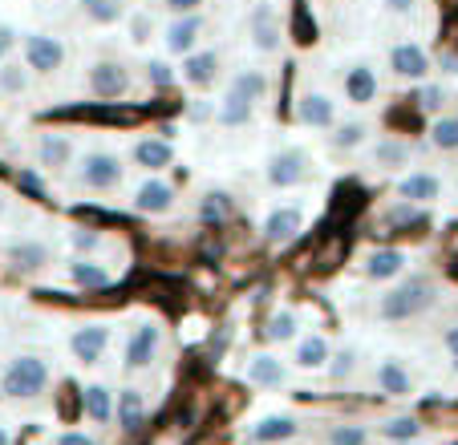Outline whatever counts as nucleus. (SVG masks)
Instances as JSON below:
<instances>
[{
    "instance_id": "obj_1",
    "label": "nucleus",
    "mask_w": 458,
    "mask_h": 445,
    "mask_svg": "<svg viewBox=\"0 0 458 445\" xmlns=\"http://www.w3.org/2000/svg\"><path fill=\"white\" fill-rule=\"evenodd\" d=\"M430 304H434V283L422 280V275H414V280L389 288L386 296H381L377 308L386 320H414V316H422Z\"/></svg>"
},
{
    "instance_id": "obj_2",
    "label": "nucleus",
    "mask_w": 458,
    "mask_h": 445,
    "mask_svg": "<svg viewBox=\"0 0 458 445\" xmlns=\"http://www.w3.org/2000/svg\"><path fill=\"white\" fill-rule=\"evenodd\" d=\"M45 385H49V365H45L41 357H33V352L17 357L4 368V377H0L4 397H17V401H29V397L45 393Z\"/></svg>"
},
{
    "instance_id": "obj_3",
    "label": "nucleus",
    "mask_w": 458,
    "mask_h": 445,
    "mask_svg": "<svg viewBox=\"0 0 458 445\" xmlns=\"http://www.w3.org/2000/svg\"><path fill=\"white\" fill-rule=\"evenodd\" d=\"M78 179L86 182L89 190H114L122 182V163L114 155H106V150H94V155L81 158Z\"/></svg>"
},
{
    "instance_id": "obj_4",
    "label": "nucleus",
    "mask_w": 458,
    "mask_h": 445,
    "mask_svg": "<svg viewBox=\"0 0 458 445\" xmlns=\"http://www.w3.org/2000/svg\"><path fill=\"white\" fill-rule=\"evenodd\" d=\"M61 61H65V45L49 33H33L25 37V69H37V73H57Z\"/></svg>"
},
{
    "instance_id": "obj_5",
    "label": "nucleus",
    "mask_w": 458,
    "mask_h": 445,
    "mask_svg": "<svg viewBox=\"0 0 458 445\" xmlns=\"http://www.w3.org/2000/svg\"><path fill=\"white\" fill-rule=\"evenodd\" d=\"M130 89V73L118 65V61H98L89 65V94L102 97V102H114Z\"/></svg>"
},
{
    "instance_id": "obj_6",
    "label": "nucleus",
    "mask_w": 458,
    "mask_h": 445,
    "mask_svg": "<svg viewBox=\"0 0 458 445\" xmlns=\"http://www.w3.org/2000/svg\"><path fill=\"white\" fill-rule=\"evenodd\" d=\"M158 344H163L158 324H139L126 340V368H150L158 357Z\"/></svg>"
},
{
    "instance_id": "obj_7",
    "label": "nucleus",
    "mask_w": 458,
    "mask_h": 445,
    "mask_svg": "<svg viewBox=\"0 0 458 445\" xmlns=\"http://www.w3.org/2000/svg\"><path fill=\"white\" fill-rule=\"evenodd\" d=\"M106 344H110V328L106 324H86L70 336V352L81 360V365H98L102 352H106Z\"/></svg>"
},
{
    "instance_id": "obj_8",
    "label": "nucleus",
    "mask_w": 458,
    "mask_h": 445,
    "mask_svg": "<svg viewBox=\"0 0 458 445\" xmlns=\"http://www.w3.org/2000/svg\"><path fill=\"white\" fill-rule=\"evenodd\" d=\"M389 69L406 81H422L426 73H430V57H426V49L406 41V45H394V49H389Z\"/></svg>"
},
{
    "instance_id": "obj_9",
    "label": "nucleus",
    "mask_w": 458,
    "mask_h": 445,
    "mask_svg": "<svg viewBox=\"0 0 458 445\" xmlns=\"http://www.w3.org/2000/svg\"><path fill=\"white\" fill-rule=\"evenodd\" d=\"M304 179H309V155L304 150H284V155L272 158V166H268L272 187H296Z\"/></svg>"
},
{
    "instance_id": "obj_10",
    "label": "nucleus",
    "mask_w": 458,
    "mask_h": 445,
    "mask_svg": "<svg viewBox=\"0 0 458 445\" xmlns=\"http://www.w3.org/2000/svg\"><path fill=\"white\" fill-rule=\"evenodd\" d=\"M296 118L312 130H333V122H337V105L329 102V94L309 89V94L301 97V105H296Z\"/></svg>"
},
{
    "instance_id": "obj_11",
    "label": "nucleus",
    "mask_w": 458,
    "mask_h": 445,
    "mask_svg": "<svg viewBox=\"0 0 458 445\" xmlns=\"http://www.w3.org/2000/svg\"><path fill=\"white\" fill-rule=\"evenodd\" d=\"M199 33H203V17H199V13H182V17L166 29L163 41H166V49H171V53H182V57H187V53L195 49V41H199Z\"/></svg>"
},
{
    "instance_id": "obj_12",
    "label": "nucleus",
    "mask_w": 458,
    "mask_h": 445,
    "mask_svg": "<svg viewBox=\"0 0 458 445\" xmlns=\"http://www.w3.org/2000/svg\"><path fill=\"white\" fill-rule=\"evenodd\" d=\"M134 206H139L142 214H166V211L174 206V190H171V182H163V179L142 182V187L134 190Z\"/></svg>"
},
{
    "instance_id": "obj_13",
    "label": "nucleus",
    "mask_w": 458,
    "mask_h": 445,
    "mask_svg": "<svg viewBox=\"0 0 458 445\" xmlns=\"http://www.w3.org/2000/svg\"><path fill=\"white\" fill-rule=\"evenodd\" d=\"M251 45H256L259 53H276L280 49V21L268 4H259V9L251 13Z\"/></svg>"
},
{
    "instance_id": "obj_14",
    "label": "nucleus",
    "mask_w": 458,
    "mask_h": 445,
    "mask_svg": "<svg viewBox=\"0 0 458 445\" xmlns=\"http://www.w3.org/2000/svg\"><path fill=\"white\" fill-rule=\"evenodd\" d=\"M301 227H304V214L296 211V206H280V211H272L268 219H264V239L268 243H288V239H296Z\"/></svg>"
},
{
    "instance_id": "obj_15",
    "label": "nucleus",
    "mask_w": 458,
    "mask_h": 445,
    "mask_svg": "<svg viewBox=\"0 0 458 445\" xmlns=\"http://www.w3.org/2000/svg\"><path fill=\"white\" fill-rule=\"evenodd\" d=\"M114 417H118V425L126 429V433H134V429L147 421V397H142L139 389H122L118 401H114Z\"/></svg>"
},
{
    "instance_id": "obj_16",
    "label": "nucleus",
    "mask_w": 458,
    "mask_h": 445,
    "mask_svg": "<svg viewBox=\"0 0 458 445\" xmlns=\"http://www.w3.org/2000/svg\"><path fill=\"white\" fill-rule=\"evenodd\" d=\"M345 97H349L353 105H369L373 97H377V73H373L365 61H361V65H353V69L345 73Z\"/></svg>"
},
{
    "instance_id": "obj_17",
    "label": "nucleus",
    "mask_w": 458,
    "mask_h": 445,
    "mask_svg": "<svg viewBox=\"0 0 458 445\" xmlns=\"http://www.w3.org/2000/svg\"><path fill=\"white\" fill-rule=\"evenodd\" d=\"M248 381L256 389H280L288 381V368L280 357H264V352H259V357L248 365Z\"/></svg>"
},
{
    "instance_id": "obj_18",
    "label": "nucleus",
    "mask_w": 458,
    "mask_h": 445,
    "mask_svg": "<svg viewBox=\"0 0 458 445\" xmlns=\"http://www.w3.org/2000/svg\"><path fill=\"white\" fill-rule=\"evenodd\" d=\"M219 73V53H187V61H182V81L195 89L211 86Z\"/></svg>"
},
{
    "instance_id": "obj_19",
    "label": "nucleus",
    "mask_w": 458,
    "mask_h": 445,
    "mask_svg": "<svg viewBox=\"0 0 458 445\" xmlns=\"http://www.w3.org/2000/svg\"><path fill=\"white\" fill-rule=\"evenodd\" d=\"M296 417H284V413H276V417H264V421H256V429H251V441H259V445H280V441H288V437H296Z\"/></svg>"
},
{
    "instance_id": "obj_20",
    "label": "nucleus",
    "mask_w": 458,
    "mask_h": 445,
    "mask_svg": "<svg viewBox=\"0 0 458 445\" xmlns=\"http://www.w3.org/2000/svg\"><path fill=\"white\" fill-rule=\"evenodd\" d=\"M377 389L389 397H406L410 389H414V381H410L406 365L402 360H381L377 365Z\"/></svg>"
},
{
    "instance_id": "obj_21",
    "label": "nucleus",
    "mask_w": 458,
    "mask_h": 445,
    "mask_svg": "<svg viewBox=\"0 0 458 445\" xmlns=\"http://www.w3.org/2000/svg\"><path fill=\"white\" fill-rule=\"evenodd\" d=\"M37 158H41V166H70L73 142L65 134H41L37 138Z\"/></svg>"
},
{
    "instance_id": "obj_22",
    "label": "nucleus",
    "mask_w": 458,
    "mask_h": 445,
    "mask_svg": "<svg viewBox=\"0 0 458 445\" xmlns=\"http://www.w3.org/2000/svg\"><path fill=\"white\" fill-rule=\"evenodd\" d=\"M130 158H134L139 166H147V171H163V166H171V142H158V138H142V142H134Z\"/></svg>"
},
{
    "instance_id": "obj_23",
    "label": "nucleus",
    "mask_w": 458,
    "mask_h": 445,
    "mask_svg": "<svg viewBox=\"0 0 458 445\" xmlns=\"http://www.w3.org/2000/svg\"><path fill=\"white\" fill-rule=\"evenodd\" d=\"M4 259H9L17 272H37V267L49 264V248H45V243H13V248L4 251Z\"/></svg>"
},
{
    "instance_id": "obj_24",
    "label": "nucleus",
    "mask_w": 458,
    "mask_h": 445,
    "mask_svg": "<svg viewBox=\"0 0 458 445\" xmlns=\"http://www.w3.org/2000/svg\"><path fill=\"white\" fill-rule=\"evenodd\" d=\"M402 267H406V256L394 251V248H381V251H373V256L365 259V275H369V280H394Z\"/></svg>"
},
{
    "instance_id": "obj_25",
    "label": "nucleus",
    "mask_w": 458,
    "mask_h": 445,
    "mask_svg": "<svg viewBox=\"0 0 458 445\" xmlns=\"http://www.w3.org/2000/svg\"><path fill=\"white\" fill-rule=\"evenodd\" d=\"M402 198H406V203H434V198H438V190H442V182L434 179V174H410V179H402Z\"/></svg>"
},
{
    "instance_id": "obj_26",
    "label": "nucleus",
    "mask_w": 458,
    "mask_h": 445,
    "mask_svg": "<svg viewBox=\"0 0 458 445\" xmlns=\"http://www.w3.org/2000/svg\"><path fill=\"white\" fill-rule=\"evenodd\" d=\"M251 97H243V94H235V89H227V97L219 102V110H216V118L224 122V126H248L251 122Z\"/></svg>"
},
{
    "instance_id": "obj_27",
    "label": "nucleus",
    "mask_w": 458,
    "mask_h": 445,
    "mask_svg": "<svg viewBox=\"0 0 458 445\" xmlns=\"http://www.w3.org/2000/svg\"><path fill=\"white\" fill-rule=\"evenodd\" d=\"M86 417L94 421V425L114 421V393L106 385H89L86 389Z\"/></svg>"
},
{
    "instance_id": "obj_28",
    "label": "nucleus",
    "mask_w": 458,
    "mask_h": 445,
    "mask_svg": "<svg viewBox=\"0 0 458 445\" xmlns=\"http://www.w3.org/2000/svg\"><path fill=\"white\" fill-rule=\"evenodd\" d=\"M373 163H377L381 171H398V166L410 163V146L402 142V138H386V142H377V150H373Z\"/></svg>"
},
{
    "instance_id": "obj_29",
    "label": "nucleus",
    "mask_w": 458,
    "mask_h": 445,
    "mask_svg": "<svg viewBox=\"0 0 458 445\" xmlns=\"http://www.w3.org/2000/svg\"><path fill=\"white\" fill-rule=\"evenodd\" d=\"M296 365L301 368H325L329 365V344L320 340V336H304L301 344H296Z\"/></svg>"
},
{
    "instance_id": "obj_30",
    "label": "nucleus",
    "mask_w": 458,
    "mask_h": 445,
    "mask_svg": "<svg viewBox=\"0 0 458 445\" xmlns=\"http://www.w3.org/2000/svg\"><path fill=\"white\" fill-rule=\"evenodd\" d=\"M106 267L94 264V259H73L70 264V283H78V288H106Z\"/></svg>"
},
{
    "instance_id": "obj_31",
    "label": "nucleus",
    "mask_w": 458,
    "mask_h": 445,
    "mask_svg": "<svg viewBox=\"0 0 458 445\" xmlns=\"http://www.w3.org/2000/svg\"><path fill=\"white\" fill-rule=\"evenodd\" d=\"M232 211H235L232 195H224V190H211V195L199 203V222H224V219H232Z\"/></svg>"
},
{
    "instance_id": "obj_32",
    "label": "nucleus",
    "mask_w": 458,
    "mask_h": 445,
    "mask_svg": "<svg viewBox=\"0 0 458 445\" xmlns=\"http://www.w3.org/2000/svg\"><path fill=\"white\" fill-rule=\"evenodd\" d=\"M232 89L243 94V97H251V102H259V97L268 94V78H264L259 69H240V73L232 78Z\"/></svg>"
},
{
    "instance_id": "obj_33",
    "label": "nucleus",
    "mask_w": 458,
    "mask_h": 445,
    "mask_svg": "<svg viewBox=\"0 0 458 445\" xmlns=\"http://www.w3.org/2000/svg\"><path fill=\"white\" fill-rule=\"evenodd\" d=\"M418 433H422L418 417H389L381 425V437H389V441H418Z\"/></svg>"
},
{
    "instance_id": "obj_34",
    "label": "nucleus",
    "mask_w": 458,
    "mask_h": 445,
    "mask_svg": "<svg viewBox=\"0 0 458 445\" xmlns=\"http://www.w3.org/2000/svg\"><path fill=\"white\" fill-rule=\"evenodd\" d=\"M81 13L98 25H114L122 17V0H81Z\"/></svg>"
},
{
    "instance_id": "obj_35",
    "label": "nucleus",
    "mask_w": 458,
    "mask_h": 445,
    "mask_svg": "<svg viewBox=\"0 0 458 445\" xmlns=\"http://www.w3.org/2000/svg\"><path fill=\"white\" fill-rule=\"evenodd\" d=\"M365 122H345V126H337V134L329 138V146L333 150H353V146H361L365 142Z\"/></svg>"
},
{
    "instance_id": "obj_36",
    "label": "nucleus",
    "mask_w": 458,
    "mask_h": 445,
    "mask_svg": "<svg viewBox=\"0 0 458 445\" xmlns=\"http://www.w3.org/2000/svg\"><path fill=\"white\" fill-rule=\"evenodd\" d=\"M430 142L438 150H458V118H438L430 130Z\"/></svg>"
},
{
    "instance_id": "obj_37",
    "label": "nucleus",
    "mask_w": 458,
    "mask_h": 445,
    "mask_svg": "<svg viewBox=\"0 0 458 445\" xmlns=\"http://www.w3.org/2000/svg\"><path fill=\"white\" fill-rule=\"evenodd\" d=\"M264 336H268V340H276V344L293 340V336H296V316H293V312H276V316L268 320V328H264Z\"/></svg>"
},
{
    "instance_id": "obj_38",
    "label": "nucleus",
    "mask_w": 458,
    "mask_h": 445,
    "mask_svg": "<svg viewBox=\"0 0 458 445\" xmlns=\"http://www.w3.org/2000/svg\"><path fill=\"white\" fill-rule=\"evenodd\" d=\"M386 222L394 227V231H402V227H414V222H422V211H418V203H398V206H389Z\"/></svg>"
},
{
    "instance_id": "obj_39",
    "label": "nucleus",
    "mask_w": 458,
    "mask_h": 445,
    "mask_svg": "<svg viewBox=\"0 0 458 445\" xmlns=\"http://www.w3.org/2000/svg\"><path fill=\"white\" fill-rule=\"evenodd\" d=\"M25 86H29L25 65H0V89H4V94H21Z\"/></svg>"
},
{
    "instance_id": "obj_40",
    "label": "nucleus",
    "mask_w": 458,
    "mask_h": 445,
    "mask_svg": "<svg viewBox=\"0 0 458 445\" xmlns=\"http://www.w3.org/2000/svg\"><path fill=\"white\" fill-rule=\"evenodd\" d=\"M369 441V433H365L361 425H337L329 429V445H365Z\"/></svg>"
},
{
    "instance_id": "obj_41",
    "label": "nucleus",
    "mask_w": 458,
    "mask_h": 445,
    "mask_svg": "<svg viewBox=\"0 0 458 445\" xmlns=\"http://www.w3.org/2000/svg\"><path fill=\"white\" fill-rule=\"evenodd\" d=\"M150 33H155V17H150V13H134V17H130V41L147 45Z\"/></svg>"
},
{
    "instance_id": "obj_42",
    "label": "nucleus",
    "mask_w": 458,
    "mask_h": 445,
    "mask_svg": "<svg viewBox=\"0 0 458 445\" xmlns=\"http://www.w3.org/2000/svg\"><path fill=\"white\" fill-rule=\"evenodd\" d=\"M353 368H357V352L353 348H341L337 357H333V365H329V377L333 381H345Z\"/></svg>"
},
{
    "instance_id": "obj_43",
    "label": "nucleus",
    "mask_w": 458,
    "mask_h": 445,
    "mask_svg": "<svg viewBox=\"0 0 458 445\" xmlns=\"http://www.w3.org/2000/svg\"><path fill=\"white\" fill-rule=\"evenodd\" d=\"M147 78H150V86L163 89V86H171V81H174V69L166 65V61H150V65H147Z\"/></svg>"
},
{
    "instance_id": "obj_44",
    "label": "nucleus",
    "mask_w": 458,
    "mask_h": 445,
    "mask_svg": "<svg viewBox=\"0 0 458 445\" xmlns=\"http://www.w3.org/2000/svg\"><path fill=\"white\" fill-rule=\"evenodd\" d=\"M442 102H446V94H442V86H426L422 94H418V105H422L426 113H438Z\"/></svg>"
},
{
    "instance_id": "obj_45",
    "label": "nucleus",
    "mask_w": 458,
    "mask_h": 445,
    "mask_svg": "<svg viewBox=\"0 0 458 445\" xmlns=\"http://www.w3.org/2000/svg\"><path fill=\"white\" fill-rule=\"evenodd\" d=\"M70 243H73L78 251H94V248H102V235L89 231V227H78V231L70 235Z\"/></svg>"
},
{
    "instance_id": "obj_46",
    "label": "nucleus",
    "mask_w": 458,
    "mask_h": 445,
    "mask_svg": "<svg viewBox=\"0 0 458 445\" xmlns=\"http://www.w3.org/2000/svg\"><path fill=\"white\" fill-rule=\"evenodd\" d=\"M21 187L29 190V195H37V198H45V182L37 179V174H29V171H21Z\"/></svg>"
},
{
    "instance_id": "obj_47",
    "label": "nucleus",
    "mask_w": 458,
    "mask_h": 445,
    "mask_svg": "<svg viewBox=\"0 0 458 445\" xmlns=\"http://www.w3.org/2000/svg\"><path fill=\"white\" fill-rule=\"evenodd\" d=\"M57 445H98V441H94L89 433H78V429H70V433L57 437Z\"/></svg>"
},
{
    "instance_id": "obj_48",
    "label": "nucleus",
    "mask_w": 458,
    "mask_h": 445,
    "mask_svg": "<svg viewBox=\"0 0 458 445\" xmlns=\"http://www.w3.org/2000/svg\"><path fill=\"white\" fill-rule=\"evenodd\" d=\"M163 4H166L171 13H179V17H182V13H199L203 0H163Z\"/></svg>"
},
{
    "instance_id": "obj_49",
    "label": "nucleus",
    "mask_w": 458,
    "mask_h": 445,
    "mask_svg": "<svg viewBox=\"0 0 458 445\" xmlns=\"http://www.w3.org/2000/svg\"><path fill=\"white\" fill-rule=\"evenodd\" d=\"M187 118H191V122H208V118H216V110H211L208 102H195V105L187 110Z\"/></svg>"
},
{
    "instance_id": "obj_50",
    "label": "nucleus",
    "mask_w": 458,
    "mask_h": 445,
    "mask_svg": "<svg viewBox=\"0 0 458 445\" xmlns=\"http://www.w3.org/2000/svg\"><path fill=\"white\" fill-rule=\"evenodd\" d=\"M386 9L389 13H398V17H406V13L418 9V0H386Z\"/></svg>"
},
{
    "instance_id": "obj_51",
    "label": "nucleus",
    "mask_w": 458,
    "mask_h": 445,
    "mask_svg": "<svg viewBox=\"0 0 458 445\" xmlns=\"http://www.w3.org/2000/svg\"><path fill=\"white\" fill-rule=\"evenodd\" d=\"M13 37H17V33H13L9 25H0V57H4V49H9V45H13Z\"/></svg>"
},
{
    "instance_id": "obj_52",
    "label": "nucleus",
    "mask_w": 458,
    "mask_h": 445,
    "mask_svg": "<svg viewBox=\"0 0 458 445\" xmlns=\"http://www.w3.org/2000/svg\"><path fill=\"white\" fill-rule=\"evenodd\" d=\"M442 73H458V57H454V53H442Z\"/></svg>"
},
{
    "instance_id": "obj_53",
    "label": "nucleus",
    "mask_w": 458,
    "mask_h": 445,
    "mask_svg": "<svg viewBox=\"0 0 458 445\" xmlns=\"http://www.w3.org/2000/svg\"><path fill=\"white\" fill-rule=\"evenodd\" d=\"M446 352H450V357H458V324L446 332Z\"/></svg>"
},
{
    "instance_id": "obj_54",
    "label": "nucleus",
    "mask_w": 458,
    "mask_h": 445,
    "mask_svg": "<svg viewBox=\"0 0 458 445\" xmlns=\"http://www.w3.org/2000/svg\"><path fill=\"white\" fill-rule=\"evenodd\" d=\"M0 445H13V437H9V429L0 425Z\"/></svg>"
},
{
    "instance_id": "obj_55",
    "label": "nucleus",
    "mask_w": 458,
    "mask_h": 445,
    "mask_svg": "<svg viewBox=\"0 0 458 445\" xmlns=\"http://www.w3.org/2000/svg\"><path fill=\"white\" fill-rule=\"evenodd\" d=\"M394 445H418V441H394Z\"/></svg>"
},
{
    "instance_id": "obj_56",
    "label": "nucleus",
    "mask_w": 458,
    "mask_h": 445,
    "mask_svg": "<svg viewBox=\"0 0 458 445\" xmlns=\"http://www.w3.org/2000/svg\"><path fill=\"white\" fill-rule=\"evenodd\" d=\"M0 211H4V198H0Z\"/></svg>"
},
{
    "instance_id": "obj_57",
    "label": "nucleus",
    "mask_w": 458,
    "mask_h": 445,
    "mask_svg": "<svg viewBox=\"0 0 458 445\" xmlns=\"http://www.w3.org/2000/svg\"><path fill=\"white\" fill-rule=\"evenodd\" d=\"M454 368H458V357H454Z\"/></svg>"
}]
</instances>
